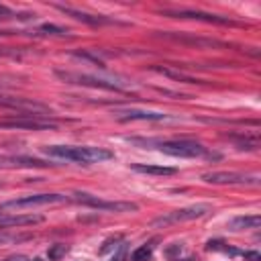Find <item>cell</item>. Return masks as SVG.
Segmentation results:
<instances>
[{
	"label": "cell",
	"instance_id": "obj_1",
	"mask_svg": "<svg viewBox=\"0 0 261 261\" xmlns=\"http://www.w3.org/2000/svg\"><path fill=\"white\" fill-rule=\"evenodd\" d=\"M43 151L49 157H57V159H65V161H73V163H84V165H92V163H102L114 157L112 151L102 149V147H69V145H51V147H43Z\"/></svg>",
	"mask_w": 261,
	"mask_h": 261
},
{
	"label": "cell",
	"instance_id": "obj_2",
	"mask_svg": "<svg viewBox=\"0 0 261 261\" xmlns=\"http://www.w3.org/2000/svg\"><path fill=\"white\" fill-rule=\"evenodd\" d=\"M55 75L65 82V84H75V86H88V88H96V90H108V92H126V88L122 84H116L112 80L106 77H98V75H90V73H80V71H63V69H55Z\"/></svg>",
	"mask_w": 261,
	"mask_h": 261
},
{
	"label": "cell",
	"instance_id": "obj_3",
	"mask_svg": "<svg viewBox=\"0 0 261 261\" xmlns=\"http://www.w3.org/2000/svg\"><path fill=\"white\" fill-rule=\"evenodd\" d=\"M69 196L65 194H29L14 200H8L0 204V210H22V208H35V206H51V204H63Z\"/></svg>",
	"mask_w": 261,
	"mask_h": 261
},
{
	"label": "cell",
	"instance_id": "obj_4",
	"mask_svg": "<svg viewBox=\"0 0 261 261\" xmlns=\"http://www.w3.org/2000/svg\"><path fill=\"white\" fill-rule=\"evenodd\" d=\"M210 204H194V206H186V208H179V210H173V212H167V214H161L157 216L151 226H169V224H177V222H188V220H196V218H202L210 212Z\"/></svg>",
	"mask_w": 261,
	"mask_h": 261
},
{
	"label": "cell",
	"instance_id": "obj_5",
	"mask_svg": "<svg viewBox=\"0 0 261 261\" xmlns=\"http://www.w3.org/2000/svg\"><path fill=\"white\" fill-rule=\"evenodd\" d=\"M69 200L84 204V206H90V208H96V210H106V212H135V210H139V206L135 202H108V200L96 198L88 192H73L69 196Z\"/></svg>",
	"mask_w": 261,
	"mask_h": 261
},
{
	"label": "cell",
	"instance_id": "obj_6",
	"mask_svg": "<svg viewBox=\"0 0 261 261\" xmlns=\"http://www.w3.org/2000/svg\"><path fill=\"white\" fill-rule=\"evenodd\" d=\"M0 106L10 108V110H18V112H27V114H35V116H43V114L51 112V108L39 100L22 98V96H10V94H0Z\"/></svg>",
	"mask_w": 261,
	"mask_h": 261
},
{
	"label": "cell",
	"instance_id": "obj_7",
	"mask_svg": "<svg viewBox=\"0 0 261 261\" xmlns=\"http://www.w3.org/2000/svg\"><path fill=\"white\" fill-rule=\"evenodd\" d=\"M159 151L171 157H202L206 149L190 139H175V141H163L159 143Z\"/></svg>",
	"mask_w": 261,
	"mask_h": 261
},
{
	"label": "cell",
	"instance_id": "obj_8",
	"mask_svg": "<svg viewBox=\"0 0 261 261\" xmlns=\"http://www.w3.org/2000/svg\"><path fill=\"white\" fill-rule=\"evenodd\" d=\"M202 181L206 184H214V186H234V184H259L257 175H245V173H237V171H208L202 173Z\"/></svg>",
	"mask_w": 261,
	"mask_h": 261
},
{
	"label": "cell",
	"instance_id": "obj_9",
	"mask_svg": "<svg viewBox=\"0 0 261 261\" xmlns=\"http://www.w3.org/2000/svg\"><path fill=\"white\" fill-rule=\"evenodd\" d=\"M57 124L51 120H41V118H14V120H2L0 122V130L8 128V130H53Z\"/></svg>",
	"mask_w": 261,
	"mask_h": 261
},
{
	"label": "cell",
	"instance_id": "obj_10",
	"mask_svg": "<svg viewBox=\"0 0 261 261\" xmlns=\"http://www.w3.org/2000/svg\"><path fill=\"white\" fill-rule=\"evenodd\" d=\"M49 165L53 163L29 155H0V169H33V167H49Z\"/></svg>",
	"mask_w": 261,
	"mask_h": 261
},
{
	"label": "cell",
	"instance_id": "obj_11",
	"mask_svg": "<svg viewBox=\"0 0 261 261\" xmlns=\"http://www.w3.org/2000/svg\"><path fill=\"white\" fill-rule=\"evenodd\" d=\"M55 8L61 10V12L67 14V16H73L75 20H82V22H86V24H92V27H102V24H122V22L116 20V18H108V16H104V14L82 12V10H75V8H71V6H61V4H57Z\"/></svg>",
	"mask_w": 261,
	"mask_h": 261
},
{
	"label": "cell",
	"instance_id": "obj_12",
	"mask_svg": "<svg viewBox=\"0 0 261 261\" xmlns=\"http://www.w3.org/2000/svg\"><path fill=\"white\" fill-rule=\"evenodd\" d=\"M165 16H173V18H194V20H202V22H214V24H234L230 18L226 16H218V14H210V12H202V10H161Z\"/></svg>",
	"mask_w": 261,
	"mask_h": 261
},
{
	"label": "cell",
	"instance_id": "obj_13",
	"mask_svg": "<svg viewBox=\"0 0 261 261\" xmlns=\"http://www.w3.org/2000/svg\"><path fill=\"white\" fill-rule=\"evenodd\" d=\"M114 116L120 122H128V120H165L167 114L163 112H151V110H137V108H128V110H114Z\"/></svg>",
	"mask_w": 261,
	"mask_h": 261
},
{
	"label": "cell",
	"instance_id": "obj_14",
	"mask_svg": "<svg viewBox=\"0 0 261 261\" xmlns=\"http://www.w3.org/2000/svg\"><path fill=\"white\" fill-rule=\"evenodd\" d=\"M163 37L167 39H173L177 43H186V45H196V47H222L220 41L216 39H204V37H190V35H184V33H163Z\"/></svg>",
	"mask_w": 261,
	"mask_h": 261
},
{
	"label": "cell",
	"instance_id": "obj_15",
	"mask_svg": "<svg viewBox=\"0 0 261 261\" xmlns=\"http://www.w3.org/2000/svg\"><path fill=\"white\" fill-rule=\"evenodd\" d=\"M43 216H35V214H20V216H8L2 212L0 216V228H6V226H27V224H37L41 222Z\"/></svg>",
	"mask_w": 261,
	"mask_h": 261
},
{
	"label": "cell",
	"instance_id": "obj_16",
	"mask_svg": "<svg viewBox=\"0 0 261 261\" xmlns=\"http://www.w3.org/2000/svg\"><path fill=\"white\" fill-rule=\"evenodd\" d=\"M261 224V216L259 214H251V216H234L228 220V228L230 230H245V228H259Z\"/></svg>",
	"mask_w": 261,
	"mask_h": 261
},
{
	"label": "cell",
	"instance_id": "obj_17",
	"mask_svg": "<svg viewBox=\"0 0 261 261\" xmlns=\"http://www.w3.org/2000/svg\"><path fill=\"white\" fill-rule=\"evenodd\" d=\"M133 171H137V173H149V175H173L177 169H175V167H165V165L133 163Z\"/></svg>",
	"mask_w": 261,
	"mask_h": 261
},
{
	"label": "cell",
	"instance_id": "obj_18",
	"mask_svg": "<svg viewBox=\"0 0 261 261\" xmlns=\"http://www.w3.org/2000/svg\"><path fill=\"white\" fill-rule=\"evenodd\" d=\"M153 69H155V71H159V73H163V75H167V77H171V80L184 82V84H198V82H200L198 77L186 75V73H181V71H175V69H169V67H159V65H155Z\"/></svg>",
	"mask_w": 261,
	"mask_h": 261
},
{
	"label": "cell",
	"instance_id": "obj_19",
	"mask_svg": "<svg viewBox=\"0 0 261 261\" xmlns=\"http://www.w3.org/2000/svg\"><path fill=\"white\" fill-rule=\"evenodd\" d=\"M153 257V247L151 245H141L139 249L133 251L130 261H149Z\"/></svg>",
	"mask_w": 261,
	"mask_h": 261
},
{
	"label": "cell",
	"instance_id": "obj_20",
	"mask_svg": "<svg viewBox=\"0 0 261 261\" xmlns=\"http://www.w3.org/2000/svg\"><path fill=\"white\" fill-rule=\"evenodd\" d=\"M37 33H43V35H57V37H65L67 31L61 29V27H55V24H41L37 29Z\"/></svg>",
	"mask_w": 261,
	"mask_h": 261
},
{
	"label": "cell",
	"instance_id": "obj_21",
	"mask_svg": "<svg viewBox=\"0 0 261 261\" xmlns=\"http://www.w3.org/2000/svg\"><path fill=\"white\" fill-rule=\"evenodd\" d=\"M65 253H67V247H65V245H53V247L49 249V259H51V261H57V259H61Z\"/></svg>",
	"mask_w": 261,
	"mask_h": 261
},
{
	"label": "cell",
	"instance_id": "obj_22",
	"mask_svg": "<svg viewBox=\"0 0 261 261\" xmlns=\"http://www.w3.org/2000/svg\"><path fill=\"white\" fill-rule=\"evenodd\" d=\"M247 261H261V255L257 253V251H245V253H241Z\"/></svg>",
	"mask_w": 261,
	"mask_h": 261
},
{
	"label": "cell",
	"instance_id": "obj_23",
	"mask_svg": "<svg viewBox=\"0 0 261 261\" xmlns=\"http://www.w3.org/2000/svg\"><path fill=\"white\" fill-rule=\"evenodd\" d=\"M4 261H29V257H27V255H20V253H18V255H10V257H6Z\"/></svg>",
	"mask_w": 261,
	"mask_h": 261
},
{
	"label": "cell",
	"instance_id": "obj_24",
	"mask_svg": "<svg viewBox=\"0 0 261 261\" xmlns=\"http://www.w3.org/2000/svg\"><path fill=\"white\" fill-rule=\"evenodd\" d=\"M31 261H45V259H41V257H35V259H31Z\"/></svg>",
	"mask_w": 261,
	"mask_h": 261
}]
</instances>
